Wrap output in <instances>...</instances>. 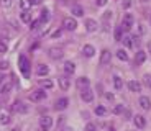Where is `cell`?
Segmentation results:
<instances>
[{
    "instance_id": "1",
    "label": "cell",
    "mask_w": 151,
    "mask_h": 131,
    "mask_svg": "<svg viewBox=\"0 0 151 131\" xmlns=\"http://www.w3.org/2000/svg\"><path fill=\"white\" fill-rule=\"evenodd\" d=\"M18 66H20V71H22L23 77L30 79V61H28L27 56H20L18 57Z\"/></svg>"
},
{
    "instance_id": "2",
    "label": "cell",
    "mask_w": 151,
    "mask_h": 131,
    "mask_svg": "<svg viewBox=\"0 0 151 131\" xmlns=\"http://www.w3.org/2000/svg\"><path fill=\"white\" fill-rule=\"evenodd\" d=\"M51 126H53V118H51V116L45 115V116L40 118V128H41V131L51 130Z\"/></svg>"
},
{
    "instance_id": "3",
    "label": "cell",
    "mask_w": 151,
    "mask_h": 131,
    "mask_svg": "<svg viewBox=\"0 0 151 131\" xmlns=\"http://www.w3.org/2000/svg\"><path fill=\"white\" fill-rule=\"evenodd\" d=\"M45 98H46V92L43 89H36L30 94V100L31 102H41V100H45Z\"/></svg>"
},
{
    "instance_id": "4",
    "label": "cell",
    "mask_w": 151,
    "mask_h": 131,
    "mask_svg": "<svg viewBox=\"0 0 151 131\" xmlns=\"http://www.w3.org/2000/svg\"><path fill=\"white\" fill-rule=\"evenodd\" d=\"M133 21H135V18H133L132 13H125L123 21H122V30H123V31H128L130 28L133 26Z\"/></svg>"
},
{
    "instance_id": "5",
    "label": "cell",
    "mask_w": 151,
    "mask_h": 131,
    "mask_svg": "<svg viewBox=\"0 0 151 131\" xmlns=\"http://www.w3.org/2000/svg\"><path fill=\"white\" fill-rule=\"evenodd\" d=\"M63 26H64L68 31H74L76 28H77V21H76L74 18H71V16H68V18L63 20Z\"/></svg>"
},
{
    "instance_id": "6",
    "label": "cell",
    "mask_w": 151,
    "mask_h": 131,
    "mask_svg": "<svg viewBox=\"0 0 151 131\" xmlns=\"http://www.w3.org/2000/svg\"><path fill=\"white\" fill-rule=\"evenodd\" d=\"M77 89L82 92V90H86V89H91V80L87 77H79L77 79Z\"/></svg>"
},
{
    "instance_id": "7",
    "label": "cell",
    "mask_w": 151,
    "mask_h": 131,
    "mask_svg": "<svg viewBox=\"0 0 151 131\" xmlns=\"http://www.w3.org/2000/svg\"><path fill=\"white\" fill-rule=\"evenodd\" d=\"M81 97H82V100L86 102V103H91V102H94V92H92L91 89H86L81 92Z\"/></svg>"
},
{
    "instance_id": "8",
    "label": "cell",
    "mask_w": 151,
    "mask_h": 131,
    "mask_svg": "<svg viewBox=\"0 0 151 131\" xmlns=\"http://www.w3.org/2000/svg\"><path fill=\"white\" fill-rule=\"evenodd\" d=\"M110 59H112V52H110L109 49H104L102 54H100V64H102V66H107V64H110Z\"/></svg>"
},
{
    "instance_id": "9",
    "label": "cell",
    "mask_w": 151,
    "mask_h": 131,
    "mask_svg": "<svg viewBox=\"0 0 151 131\" xmlns=\"http://www.w3.org/2000/svg\"><path fill=\"white\" fill-rule=\"evenodd\" d=\"M63 54H64L63 48H51L49 49V57H51V59H61Z\"/></svg>"
},
{
    "instance_id": "10",
    "label": "cell",
    "mask_w": 151,
    "mask_h": 131,
    "mask_svg": "<svg viewBox=\"0 0 151 131\" xmlns=\"http://www.w3.org/2000/svg\"><path fill=\"white\" fill-rule=\"evenodd\" d=\"M12 110H13V112H18V113H27V112H28V107L23 103V102L18 100V102H15V103H13Z\"/></svg>"
},
{
    "instance_id": "11",
    "label": "cell",
    "mask_w": 151,
    "mask_h": 131,
    "mask_svg": "<svg viewBox=\"0 0 151 131\" xmlns=\"http://www.w3.org/2000/svg\"><path fill=\"white\" fill-rule=\"evenodd\" d=\"M97 28H99V25H97V21H95L94 18L86 20V30L89 31V33H94V31H97Z\"/></svg>"
},
{
    "instance_id": "12",
    "label": "cell",
    "mask_w": 151,
    "mask_h": 131,
    "mask_svg": "<svg viewBox=\"0 0 151 131\" xmlns=\"http://www.w3.org/2000/svg\"><path fill=\"white\" fill-rule=\"evenodd\" d=\"M68 105H69V98L63 97V98H59V100L54 103V108L61 112V110H66V108H68Z\"/></svg>"
},
{
    "instance_id": "13",
    "label": "cell",
    "mask_w": 151,
    "mask_h": 131,
    "mask_svg": "<svg viewBox=\"0 0 151 131\" xmlns=\"http://www.w3.org/2000/svg\"><path fill=\"white\" fill-rule=\"evenodd\" d=\"M82 54H84L86 57H94V56H95V48H94L92 44H86V46L82 48Z\"/></svg>"
},
{
    "instance_id": "14",
    "label": "cell",
    "mask_w": 151,
    "mask_h": 131,
    "mask_svg": "<svg viewBox=\"0 0 151 131\" xmlns=\"http://www.w3.org/2000/svg\"><path fill=\"white\" fill-rule=\"evenodd\" d=\"M146 62V52L145 51H138L135 56V64L136 66H141V64Z\"/></svg>"
},
{
    "instance_id": "15",
    "label": "cell",
    "mask_w": 151,
    "mask_h": 131,
    "mask_svg": "<svg viewBox=\"0 0 151 131\" xmlns=\"http://www.w3.org/2000/svg\"><path fill=\"white\" fill-rule=\"evenodd\" d=\"M128 90H130V92L138 94V92H141V84L138 82V80H130V82H128Z\"/></svg>"
},
{
    "instance_id": "16",
    "label": "cell",
    "mask_w": 151,
    "mask_h": 131,
    "mask_svg": "<svg viewBox=\"0 0 151 131\" xmlns=\"http://www.w3.org/2000/svg\"><path fill=\"white\" fill-rule=\"evenodd\" d=\"M138 103H140V107H141L143 110H150V108H151V100H150L148 97H145V95H143V97H140Z\"/></svg>"
},
{
    "instance_id": "17",
    "label": "cell",
    "mask_w": 151,
    "mask_h": 131,
    "mask_svg": "<svg viewBox=\"0 0 151 131\" xmlns=\"http://www.w3.org/2000/svg\"><path fill=\"white\" fill-rule=\"evenodd\" d=\"M133 121H135L136 128H145V126H146V120H145V116H143V115H135Z\"/></svg>"
},
{
    "instance_id": "18",
    "label": "cell",
    "mask_w": 151,
    "mask_h": 131,
    "mask_svg": "<svg viewBox=\"0 0 151 131\" xmlns=\"http://www.w3.org/2000/svg\"><path fill=\"white\" fill-rule=\"evenodd\" d=\"M36 74L40 75V77H45V75L49 74V67L46 66V64H40V66H38V69H36Z\"/></svg>"
},
{
    "instance_id": "19",
    "label": "cell",
    "mask_w": 151,
    "mask_h": 131,
    "mask_svg": "<svg viewBox=\"0 0 151 131\" xmlns=\"http://www.w3.org/2000/svg\"><path fill=\"white\" fill-rule=\"evenodd\" d=\"M64 72L66 74H74L76 72V64L72 61H66L64 62Z\"/></svg>"
},
{
    "instance_id": "20",
    "label": "cell",
    "mask_w": 151,
    "mask_h": 131,
    "mask_svg": "<svg viewBox=\"0 0 151 131\" xmlns=\"http://www.w3.org/2000/svg\"><path fill=\"white\" fill-rule=\"evenodd\" d=\"M12 121L10 118V113L7 112V110H4V112L0 113V125H8Z\"/></svg>"
},
{
    "instance_id": "21",
    "label": "cell",
    "mask_w": 151,
    "mask_h": 131,
    "mask_svg": "<svg viewBox=\"0 0 151 131\" xmlns=\"http://www.w3.org/2000/svg\"><path fill=\"white\" fill-rule=\"evenodd\" d=\"M71 13L74 16H77V18H79V16H84V8L81 7V5H74V7L71 8Z\"/></svg>"
},
{
    "instance_id": "22",
    "label": "cell",
    "mask_w": 151,
    "mask_h": 131,
    "mask_svg": "<svg viewBox=\"0 0 151 131\" xmlns=\"http://www.w3.org/2000/svg\"><path fill=\"white\" fill-rule=\"evenodd\" d=\"M40 85H41L43 90H51L54 87V84H53V80H49V79H43L41 82H40Z\"/></svg>"
},
{
    "instance_id": "23",
    "label": "cell",
    "mask_w": 151,
    "mask_h": 131,
    "mask_svg": "<svg viewBox=\"0 0 151 131\" xmlns=\"http://www.w3.org/2000/svg\"><path fill=\"white\" fill-rule=\"evenodd\" d=\"M20 20H22L23 23H30L31 21V13H30V10H23L22 11V15H20Z\"/></svg>"
},
{
    "instance_id": "24",
    "label": "cell",
    "mask_w": 151,
    "mask_h": 131,
    "mask_svg": "<svg viewBox=\"0 0 151 131\" xmlns=\"http://www.w3.org/2000/svg\"><path fill=\"white\" fill-rule=\"evenodd\" d=\"M69 85H71V82H69L68 77H59V87H61V90H68Z\"/></svg>"
},
{
    "instance_id": "25",
    "label": "cell",
    "mask_w": 151,
    "mask_h": 131,
    "mask_svg": "<svg viewBox=\"0 0 151 131\" xmlns=\"http://www.w3.org/2000/svg\"><path fill=\"white\" fill-rule=\"evenodd\" d=\"M48 20H49V10H48V8H43L41 15H40V21H41V23H48Z\"/></svg>"
},
{
    "instance_id": "26",
    "label": "cell",
    "mask_w": 151,
    "mask_h": 131,
    "mask_svg": "<svg viewBox=\"0 0 151 131\" xmlns=\"http://www.w3.org/2000/svg\"><path fill=\"white\" fill-rule=\"evenodd\" d=\"M113 87H115V90H122V87H123V80L118 75L113 77Z\"/></svg>"
},
{
    "instance_id": "27",
    "label": "cell",
    "mask_w": 151,
    "mask_h": 131,
    "mask_svg": "<svg viewBox=\"0 0 151 131\" xmlns=\"http://www.w3.org/2000/svg\"><path fill=\"white\" fill-rule=\"evenodd\" d=\"M95 115L105 116V115H107V108L104 107V105H97V107H95Z\"/></svg>"
},
{
    "instance_id": "28",
    "label": "cell",
    "mask_w": 151,
    "mask_h": 131,
    "mask_svg": "<svg viewBox=\"0 0 151 131\" xmlns=\"http://www.w3.org/2000/svg\"><path fill=\"white\" fill-rule=\"evenodd\" d=\"M117 57L120 61H128V54H127L125 49H118V51H117Z\"/></svg>"
},
{
    "instance_id": "29",
    "label": "cell",
    "mask_w": 151,
    "mask_h": 131,
    "mask_svg": "<svg viewBox=\"0 0 151 131\" xmlns=\"http://www.w3.org/2000/svg\"><path fill=\"white\" fill-rule=\"evenodd\" d=\"M113 36H115L117 41H122V38H123V30H122V26H118L117 30L113 31Z\"/></svg>"
},
{
    "instance_id": "30",
    "label": "cell",
    "mask_w": 151,
    "mask_h": 131,
    "mask_svg": "<svg viewBox=\"0 0 151 131\" xmlns=\"http://www.w3.org/2000/svg\"><path fill=\"white\" fill-rule=\"evenodd\" d=\"M122 43L125 44V48H133V41H132V36H125L122 38Z\"/></svg>"
},
{
    "instance_id": "31",
    "label": "cell",
    "mask_w": 151,
    "mask_h": 131,
    "mask_svg": "<svg viewBox=\"0 0 151 131\" xmlns=\"http://www.w3.org/2000/svg\"><path fill=\"white\" fill-rule=\"evenodd\" d=\"M123 112H125V105L118 103V105L113 107V113H115V115H120V113H123Z\"/></svg>"
},
{
    "instance_id": "32",
    "label": "cell",
    "mask_w": 151,
    "mask_h": 131,
    "mask_svg": "<svg viewBox=\"0 0 151 131\" xmlns=\"http://www.w3.org/2000/svg\"><path fill=\"white\" fill-rule=\"evenodd\" d=\"M31 4H30V0H20V8L22 10H30Z\"/></svg>"
},
{
    "instance_id": "33",
    "label": "cell",
    "mask_w": 151,
    "mask_h": 131,
    "mask_svg": "<svg viewBox=\"0 0 151 131\" xmlns=\"http://www.w3.org/2000/svg\"><path fill=\"white\" fill-rule=\"evenodd\" d=\"M10 90H12V82H7V84H4V85H2L0 92H2V94H8Z\"/></svg>"
},
{
    "instance_id": "34",
    "label": "cell",
    "mask_w": 151,
    "mask_h": 131,
    "mask_svg": "<svg viewBox=\"0 0 151 131\" xmlns=\"http://www.w3.org/2000/svg\"><path fill=\"white\" fill-rule=\"evenodd\" d=\"M143 84L151 89V74H145V75H143Z\"/></svg>"
},
{
    "instance_id": "35",
    "label": "cell",
    "mask_w": 151,
    "mask_h": 131,
    "mask_svg": "<svg viewBox=\"0 0 151 131\" xmlns=\"http://www.w3.org/2000/svg\"><path fill=\"white\" fill-rule=\"evenodd\" d=\"M8 67H10L8 61H0V71H7Z\"/></svg>"
},
{
    "instance_id": "36",
    "label": "cell",
    "mask_w": 151,
    "mask_h": 131,
    "mask_svg": "<svg viewBox=\"0 0 151 131\" xmlns=\"http://www.w3.org/2000/svg\"><path fill=\"white\" fill-rule=\"evenodd\" d=\"M132 0H123V2H122V7L125 8V10H128V8H132Z\"/></svg>"
},
{
    "instance_id": "37",
    "label": "cell",
    "mask_w": 151,
    "mask_h": 131,
    "mask_svg": "<svg viewBox=\"0 0 151 131\" xmlns=\"http://www.w3.org/2000/svg\"><path fill=\"white\" fill-rule=\"evenodd\" d=\"M40 25H41V21L40 20H35V21H31V30H36V28H40Z\"/></svg>"
},
{
    "instance_id": "38",
    "label": "cell",
    "mask_w": 151,
    "mask_h": 131,
    "mask_svg": "<svg viewBox=\"0 0 151 131\" xmlns=\"http://www.w3.org/2000/svg\"><path fill=\"white\" fill-rule=\"evenodd\" d=\"M0 4H2L4 8H8V7H12V0H0Z\"/></svg>"
},
{
    "instance_id": "39",
    "label": "cell",
    "mask_w": 151,
    "mask_h": 131,
    "mask_svg": "<svg viewBox=\"0 0 151 131\" xmlns=\"http://www.w3.org/2000/svg\"><path fill=\"white\" fill-rule=\"evenodd\" d=\"M97 130V126H95L94 123H87L86 125V131H95Z\"/></svg>"
},
{
    "instance_id": "40",
    "label": "cell",
    "mask_w": 151,
    "mask_h": 131,
    "mask_svg": "<svg viewBox=\"0 0 151 131\" xmlns=\"http://www.w3.org/2000/svg\"><path fill=\"white\" fill-rule=\"evenodd\" d=\"M61 34H63V30L59 28V30H56V31H53V33H51V38H59Z\"/></svg>"
},
{
    "instance_id": "41",
    "label": "cell",
    "mask_w": 151,
    "mask_h": 131,
    "mask_svg": "<svg viewBox=\"0 0 151 131\" xmlns=\"http://www.w3.org/2000/svg\"><path fill=\"white\" fill-rule=\"evenodd\" d=\"M105 98H107L109 102H115V97H113L112 92H107V94H105Z\"/></svg>"
},
{
    "instance_id": "42",
    "label": "cell",
    "mask_w": 151,
    "mask_h": 131,
    "mask_svg": "<svg viewBox=\"0 0 151 131\" xmlns=\"http://www.w3.org/2000/svg\"><path fill=\"white\" fill-rule=\"evenodd\" d=\"M4 52H7V44L0 41V54H4Z\"/></svg>"
},
{
    "instance_id": "43",
    "label": "cell",
    "mask_w": 151,
    "mask_h": 131,
    "mask_svg": "<svg viewBox=\"0 0 151 131\" xmlns=\"http://www.w3.org/2000/svg\"><path fill=\"white\" fill-rule=\"evenodd\" d=\"M104 18H105V21H110V18H112V11L107 10V11H105V15H104Z\"/></svg>"
},
{
    "instance_id": "44",
    "label": "cell",
    "mask_w": 151,
    "mask_h": 131,
    "mask_svg": "<svg viewBox=\"0 0 151 131\" xmlns=\"http://www.w3.org/2000/svg\"><path fill=\"white\" fill-rule=\"evenodd\" d=\"M107 2H109V0H95V4H97L99 7H104V5H107Z\"/></svg>"
},
{
    "instance_id": "45",
    "label": "cell",
    "mask_w": 151,
    "mask_h": 131,
    "mask_svg": "<svg viewBox=\"0 0 151 131\" xmlns=\"http://www.w3.org/2000/svg\"><path fill=\"white\" fill-rule=\"evenodd\" d=\"M138 34H145V28H143V23L138 25Z\"/></svg>"
},
{
    "instance_id": "46",
    "label": "cell",
    "mask_w": 151,
    "mask_h": 131,
    "mask_svg": "<svg viewBox=\"0 0 151 131\" xmlns=\"http://www.w3.org/2000/svg\"><path fill=\"white\" fill-rule=\"evenodd\" d=\"M41 2H43V0H30V4H31V5H40Z\"/></svg>"
},
{
    "instance_id": "47",
    "label": "cell",
    "mask_w": 151,
    "mask_h": 131,
    "mask_svg": "<svg viewBox=\"0 0 151 131\" xmlns=\"http://www.w3.org/2000/svg\"><path fill=\"white\" fill-rule=\"evenodd\" d=\"M4 79H5V77H4V74H2V71H0V84L4 82Z\"/></svg>"
},
{
    "instance_id": "48",
    "label": "cell",
    "mask_w": 151,
    "mask_h": 131,
    "mask_svg": "<svg viewBox=\"0 0 151 131\" xmlns=\"http://www.w3.org/2000/svg\"><path fill=\"white\" fill-rule=\"evenodd\" d=\"M148 51H150V52H151V41H150V43H148Z\"/></svg>"
},
{
    "instance_id": "49",
    "label": "cell",
    "mask_w": 151,
    "mask_h": 131,
    "mask_svg": "<svg viewBox=\"0 0 151 131\" xmlns=\"http://www.w3.org/2000/svg\"><path fill=\"white\" fill-rule=\"evenodd\" d=\"M10 131H22L20 128H13V130H10Z\"/></svg>"
},
{
    "instance_id": "50",
    "label": "cell",
    "mask_w": 151,
    "mask_h": 131,
    "mask_svg": "<svg viewBox=\"0 0 151 131\" xmlns=\"http://www.w3.org/2000/svg\"><path fill=\"white\" fill-rule=\"evenodd\" d=\"M63 131H72V128H66V130H63Z\"/></svg>"
},
{
    "instance_id": "51",
    "label": "cell",
    "mask_w": 151,
    "mask_h": 131,
    "mask_svg": "<svg viewBox=\"0 0 151 131\" xmlns=\"http://www.w3.org/2000/svg\"><path fill=\"white\" fill-rule=\"evenodd\" d=\"M143 2H148V0H143Z\"/></svg>"
},
{
    "instance_id": "52",
    "label": "cell",
    "mask_w": 151,
    "mask_h": 131,
    "mask_svg": "<svg viewBox=\"0 0 151 131\" xmlns=\"http://www.w3.org/2000/svg\"><path fill=\"white\" fill-rule=\"evenodd\" d=\"M150 23H151V18H150Z\"/></svg>"
}]
</instances>
